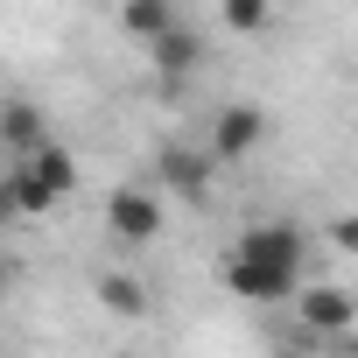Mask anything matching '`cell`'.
<instances>
[{"instance_id": "1", "label": "cell", "mask_w": 358, "mask_h": 358, "mask_svg": "<svg viewBox=\"0 0 358 358\" xmlns=\"http://www.w3.org/2000/svg\"><path fill=\"white\" fill-rule=\"evenodd\" d=\"M71 190H78V162H71L64 141H50V148L29 155V162H8V211H15V218H43V211H57V197H71Z\"/></svg>"}, {"instance_id": "2", "label": "cell", "mask_w": 358, "mask_h": 358, "mask_svg": "<svg viewBox=\"0 0 358 358\" xmlns=\"http://www.w3.org/2000/svg\"><path fill=\"white\" fill-rule=\"evenodd\" d=\"M232 253L253 260V267H267V274H281V281H295V288H309V239H302L295 218H260V225H246V232L232 239Z\"/></svg>"}, {"instance_id": "3", "label": "cell", "mask_w": 358, "mask_h": 358, "mask_svg": "<svg viewBox=\"0 0 358 358\" xmlns=\"http://www.w3.org/2000/svg\"><path fill=\"white\" fill-rule=\"evenodd\" d=\"M162 225H169L162 190H148V183H120V190H106V232H113V239L148 246V239H162Z\"/></svg>"}, {"instance_id": "4", "label": "cell", "mask_w": 358, "mask_h": 358, "mask_svg": "<svg viewBox=\"0 0 358 358\" xmlns=\"http://www.w3.org/2000/svg\"><path fill=\"white\" fill-rule=\"evenodd\" d=\"M295 323H302V337H351L358 295H351L344 281H309V288L295 295Z\"/></svg>"}, {"instance_id": "5", "label": "cell", "mask_w": 358, "mask_h": 358, "mask_svg": "<svg viewBox=\"0 0 358 358\" xmlns=\"http://www.w3.org/2000/svg\"><path fill=\"white\" fill-rule=\"evenodd\" d=\"M211 176H218V162H211V148H197V141H162L155 148V183L169 190V197H204L211 190Z\"/></svg>"}, {"instance_id": "6", "label": "cell", "mask_w": 358, "mask_h": 358, "mask_svg": "<svg viewBox=\"0 0 358 358\" xmlns=\"http://www.w3.org/2000/svg\"><path fill=\"white\" fill-rule=\"evenodd\" d=\"M260 134H267V113H260L253 99H232V106H218V113H211L204 148H211V162L225 169V162H246V155L260 148Z\"/></svg>"}, {"instance_id": "7", "label": "cell", "mask_w": 358, "mask_h": 358, "mask_svg": "<svg viewBox=\"0 0 358 358\" xmlns=\"http://www.w3.org/2000/svg\"><path fill=\"white\" fill-rule=\"evenodd\" d=\"M218 281H225V288H232L239 302H295V295H302L295 281H281V274H267V267H253V260H239L232 246L218 253Z\"/></svg>"}, {"instance_id": "8", "label": "cell", "mask_w": 358, "mask_h": 358, "mask_svg": "<svg viewBox=\"0 0 358 358\" xmlns=\"http://www.w3.org/2000/svg\"><path fill=\"white\" fill-rule=\"evenodd\" d=\"M0 148H8V162H29V155L50 148V120H43L36 99H8L0 106Z\"/></svg>"}, {"instance_id": "9", "label": "cell", "mask_w": 358, "mask_h": 358, "mask_svg": "<svg viewBox=\"0 0 358 358\" xmlns=\"http://www.w3.org/2000/svg\"><path fill=\"white\" fill-rule=\"evenodd\" d=\"M148 64L162 71V85H169V92H183V78H190V71L204 64V36H197L190 22H183V29H169V36H162V43L148 50Z\"/></svg>"}, {"instance_id": "10", "label": "cell", "mask_w": 358, "mask_h": 358, "mask_svg": "<svg viewBox=\"0 0 358 358\" xmlns=\"http://www.w3.org/2000/svg\"><path fill=\"white\" fill-rule=\"evenodd\" d=\"M120 29L155 50L169 29H183V8H176V0H127V8H120Z\"/></svg>"}, {"instance_id": "11", "label": "cell", "mask_w": 358, "mask_h": 358, "mask_svg": "<svg viewBox=\"0 0 358 358\" xmlns=\"http://www.w3.org/2000/svg\"><path fill=\"white\" fill-rule=\"evenodd\" d=\"M92 295H99V309L120 316V323H141V316H148V288H141L134 274H99Z\"/></svg>"}, {"instance_id": "12", "label": "cell", "mask_w": 358, "mask_h": 358, "mask_svg": "<svg viewBox=\"0 0 358 358\" xmlns=\"http://www.w3.org/2000/svg\"><path fill=\"white\" fill-rule=\"evenodd\" d=\"M267 22H274L267 0H225V29H232V36H260Z\"/></svg>"}, {"instance_id": "13", "label": "cell", "mask_w": 358, "mask_h": 358, "mask_svg": "<svg viewBox=\"0 0 358 358\" xmlns=\"http://www.w3.org/2000/svg\"><path fill=\"white\" fill-rule=\"evenodd\" d=\"M330 246L358 260V211H344V218H330Z\"/></svg>"}, {"instance_id": "14", "label": "cell", "mask_w": 358, "mask_h": 358, "mask_svg": "<svg viewBox=\"0 0 358 358\" xmlns=\"http://www.w3.org/2000/svg\"><path fill=\"white\" fill-rule=\"evenodd\" d=\"M281 358H323V351H281Z\"/></svg>"}, {"instance_id": "15", "label": "cell", "mask_w": 358, "mask_h": 358, "mask_svg": "<svg viewBox=\"0 0 358 358\" xmlns=\"http://www.w3.org/2000/svg\"><path fill=\"white\" fill-rule=\"evenodd\" d=\"M337 358H358V344H351V351H337Z\"/></svg>"}, {"instance_id": "16", "label": "cell", "mask_w": 358, "mask_h": 358, "mask_svg": "<svg viewBox=\"0 0 358 358\" xmlns=\"http://www.w3.org/2000/svg\"><path fill=\"white\" fill-rule=\"evenodd\" d=\"M120 358H127V351H120Z\"/></svg>"}]
</instances>
